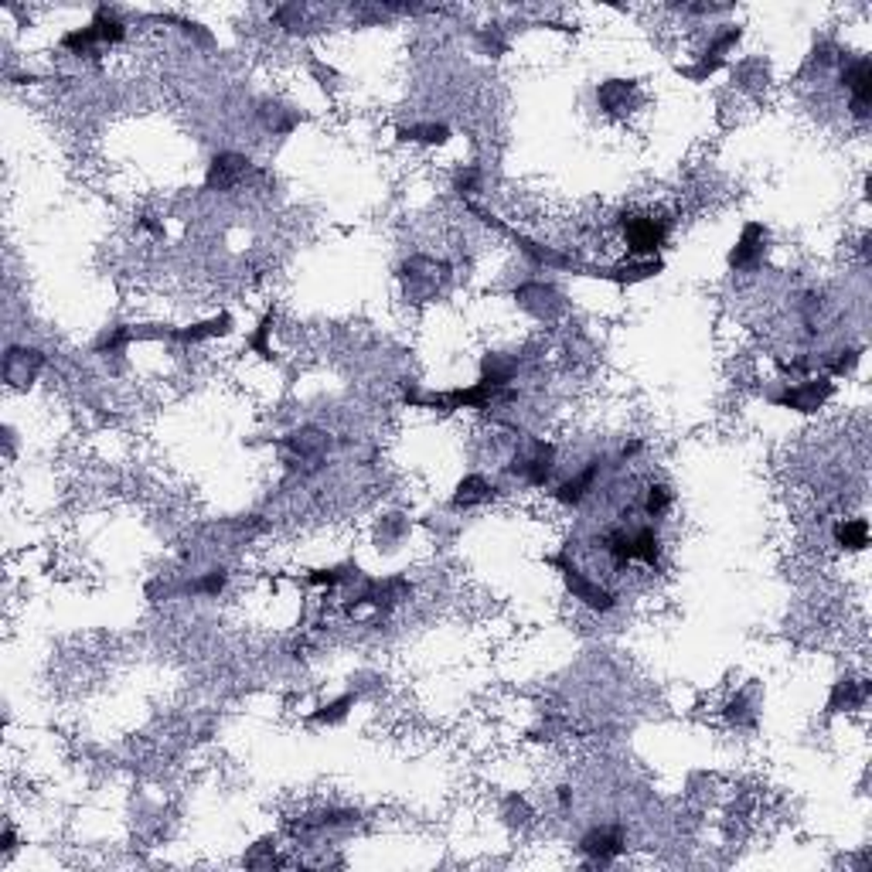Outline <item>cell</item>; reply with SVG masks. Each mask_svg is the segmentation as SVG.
Masks as SVG:
<instances>
[{
  "instance_id": "obj_11",
  "label": "cell",
  "mask_w": 872,
  "mask_h": 872,
  "mask_svg": "<svg viewBox=\"0 0 872 872\" xmlns=\"http://www.w3.org/2000/svg\"><path fill=\"white\" fill-rule=\"evenodd\" d=\"M232 331V317L228 314H222V317H212V321L205 324H195V327H188V331H175L171 337H177V341H208V337H222Z\"/></svg>"
},
{
  "instance_id": "obj_10",
  "label": "cell",
  "mask_w": 872,
  "mask_h": 872,
  "mask_svg": "<svg viewBox=\"0 0 872 872\" xmlns=\"http://www.w3.org/2000/svg\"><path fill=\"white\" fill-rule=\"evenodd\" d=\"M835 542H838L842 549H852V552L866 549V542H869V525L862 522V518H846V522L835 525Z\"/></svg>"
},
{
  "instance_id": "obj_9",
  "label": "cell",
  "mask_w": 872,
  "mask_h": 872,
  "mask_svg": "<svg viewBox=\"0 0 872 872\" xmlns=\"http://www.w3.org/2000/svg\"><path fill=\"white\" fill-rule=\"evenodd\" d=\"M495 497V484H487L481 474H470L464 481L456 484V495H454V508H474V505H484Z\"/></svg>"
},
{
  "instance_id": "obj_15",
  "label": "cell",
  "mask_w": 872,
  "mask_h": 872,
  "mask_svg": "<svg viewBox=\"0 0 872 872\" xmlns=\"http://www.w3.org/2000/svg\"><path fill=\"white\" fill-rule=\"evenodd\" d=\"M351 702H355V698H351V696L337 698V702H331V706H324V709H327V712H321V716H317V719H341V716H345V712H348V706H351Z\"/></svg>"
},
{
  "instance_id": "obj_5",
  "label": "cell",
  "mask_w": 872,
  "mask_h": 872,
  "mask_svg": "<svg viewBox=\"0 0 872 872\" xmlns=\"http://www.w3.org/2000/svg\"><path fill=\"white\" fill-rule=\"evenodd\" d=\"M842 79H846L848 93H852V116H856V120H866V116H869V95H872L869 58H856V62L846 68Z\"/></svg>"
},
{
  "instance_id": "obj_8",
  "label": "cell",
  "mask_w": 872,
  "mask_h": 872,
  "mask_svg": "<svg viewBox=\"0 0 872 872\" xmlns=\"http://www.w3.org/2000/svg\"><path fill=\"white\" fill-rule=\"evenodd\" d=\"M631 559L645 566L661 563V536H657L655 525H645V528L631 532Z\"/></svg>"
},
{
  "instance_id": "obj_4",
  "label": "cell",
  "mask_w": 872,
  "mask_h": 872,
  "mask_svg": "<svg viewBox=\"0 0 872 872\" xmlns=\"http://www.w3.org/2000/svg\"><path fill=\"white\" fill-rule=\"evenodd\" d=\"M764 253H767V228L750 222V226L743 228L739 242L733 246V253H729V266L733 269H757L760 266V259H764Z\"/></svg>"
},
{
  "instance_id": "obj_14",
  "label": "cell",
  "mask_w": 872,
  "mask_h": 872,
  "mask_svg": "<svg viewBox=\"0 0 872 872\" xmlns=\"http://www.w3.org/2000/svg\"><path fill=\"white\" fill-rule=\"evenodd\" d=\"M226 569H212L208 576H202L198 583H188L185 590L191 593H205V596H215V593H222V586H226Z\"/></svg>"
},
{
  "instance_id": "obj_2",
  "label": "cell",
  "mask_w": 872,
  "mask_h": 872,
  "mask_svg": "<svg viewBox=\"0 0 872 872\" xmlns=\"http://www.w3.org/2000/svg\"><path fill=\"white\" fill-rule=\"evenodd\" d=\"M552 563L563 569V579H566V586H569V593H573L576 600H583V604L590 606V610H600V614H606V610H614V606H617V596L606 590V586H600V583H593L586 573H579L576 566H569L566 559H552Z\"/></svg>"
},
{
  "instance_id": "obj_13",
  "label": "cell",
  "mask_w": 872,
  "mask_h": 872,
  "mask_svg": "<svg viewBox=\"0 0 872 872\" xmlns=\"http://www.w3.org/2000/svg\"><path fill=\"white\" fill-rule=\"evenodd\" d=\"M671 505V491L665 487V484H651L645 495V511L651 515V518H661L665 511H668Z\"/></svg>"
},
{
  "instance_id": "obj_6",
  "label": "cell",
  "mask_w": 872,
  "mask_h": 872,
  "mask_svg": "<svg viewBox=\"0 0 872 872\" xmlns=\"http://www.w3.org/2000/svg\"><path fill=\"white\" fill-rule=\"evenodd\" d=\"M579 848H583V856H590L600 866H606V862L617 859L624 852V832L620 828H593L590 835H583Z\"/></svg>"
},
{
  "instance_id": "obj_7",
  "label": "cell",
  "mask_w": 872,
  "mask_h": 872,
  "mask_svg": "<svg viewBox=\"0 0 872 872\" xmlns=\"http://www.w3.org/2000/svg\"><path fill=\"white\" fill-rule=\"evenodd\" d=\"M596 474H600V460H590V467L583 470V474H576L573 481L559 484V491H556V501H559V505H569V508L583 505V497L590 495V487H593V481H596Z\"/></svg>"
},
{
  "instance_id": "obj_12",
  "label": "cell",
  "mask_w": 872,
  "mask_h": 872,
  "mask_svg": "<svg viewBox=\"0 0 872 872\" xmlns=\"http://www.w3.org/2000/svg\"><path fill=\"white\" fill-rule=\"evenodd\" d=\"M446 136H450V130L440 126V123H423V126L403 130V140H419V144H443Z\"/></svg>"
},
{
  "instance_id": "obj_3",
  "label": "cell",
  "mask_w": 872,
  "mask_h": 872,
  "mask_svg": "<svg viewBox=\"0 0 872 872\" xmlns=\"http://www.w3.org/2000/svg\"><path fill=\"white\" fill-rule=\"evenodd\" d=\"M828 396H832V382H828V378H818V382H801V386L787 389L784 396H774V403L787 406V409H797V413H815V409H821V406L828 403Z\"/></svg>"
},
{
  "instance_id": "obj_16",
  "label": "cell",
  "mask_w": 872,
  "mask_h": 872,
  "mask_svg": "<svg viewBox=\"0 0 872 872\" xmlns=\"http://www.w3.org/2000/svg\"><path fill=\"white\" fill-rule=\"evenodd\" d=\"M573 805V791L569 787H559V807H569Z\"/></svg>"
},
{
  "instance_id": "obj_1",
  "label": "cell",
  "mask_w": 872,
  "mask_h": 872,
  "mask_svg": "<svg viewBox=\"0 0 872 872\" xmlns=\"http://www.w3.org/2000/svg\"><path fill=\"white\" fill-rule=\"evenodd\" d=\"M668 222L655 215H624V239H627V249L637 256L645 253H657L665 239H668Z\"/></svg>"
}]
</instances>
